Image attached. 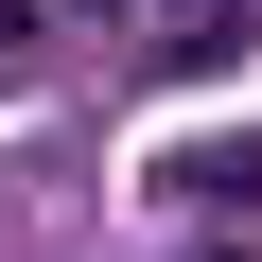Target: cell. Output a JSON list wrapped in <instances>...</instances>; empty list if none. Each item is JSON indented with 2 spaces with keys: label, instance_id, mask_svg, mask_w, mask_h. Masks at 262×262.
Instances as JSON below:
<instances>
[{
  "label": "cell",
  "instance_id": "7a4b0ae2",
  "mask_svg": "<svg viewBox=\"0 0 262 262\" xmlns=\"http://www.w3.org/2000/svg\"><path fill=\"white\" fill-rule=\"evenodd\" d=\"M70 18H158V0H70Z\"/></svg>",
  "mask_w": 262,
  "mask_h": 262
},
{
  "label": "cell",
  "instance_id": "6da1fadb",
  "mask_svg": "<svg viewBox=\"0 0 262 262\" xmlns=\"http://www.w3.org/2000/svg\"><path fill=\"white\" fill-rule=\"evenodd\" d=\"M158 210H262V140H175L158 158Z\"/></svg>",
  "mask_w": 262,
  "mask_h": 262
}]
</instances>
